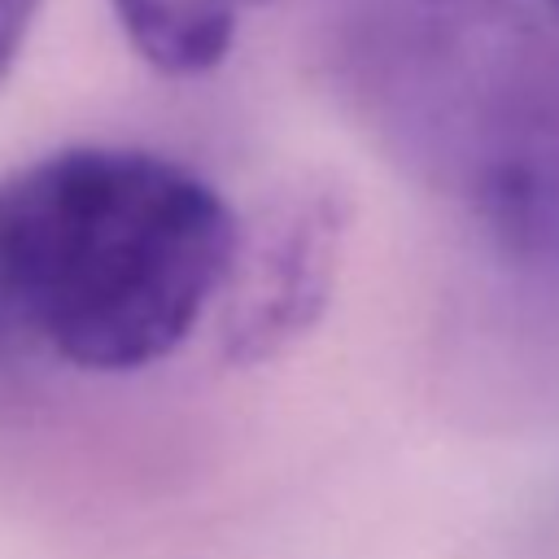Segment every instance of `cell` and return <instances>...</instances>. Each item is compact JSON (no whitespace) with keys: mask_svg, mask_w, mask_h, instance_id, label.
Returning a JSON list of instances; mask_svg holds the SVG:
<instances>
[{"mask_svg":"<svg viewBox=\"0 0 559 559\" xmlns=\"http://www.w3.org/2000/svg\"><path fill=\"white\" fill-rule=\"evenodd\" d=\"M345 66L485 266L528 314L559 319V26L454 0H354Z\"/></svg>","mask_w":559,"mask_h":559,"instance_id":"1","label":"cell"},{"mask_svg":"<svg viewBox=\"0 0 559 559\" xmlns=\"http://www.w3.org/2000/svg\"><path fill=\"white\" fill-rule=\"evenodd\" d=\"M240 223L188 166L70 144L0 179V328L79 371L175 354L240 262Z\"/></svg>","mask_w":559,"mask_h":559,"instance_id":"2","label":"cell"},{"mask_svg":"<svg viewBox=\"0 0 559 559\" xmlns=\"http://www.w3.org/2000/svg\"><path fill=\"white\" fill-rule=\"evenodd\" d=\"M275 0H109L131 52L170 79H197L223 66L240 22Z\"/></svg>","mask_w":559,"mask_h":559,"instance_id":"4","label":"cell"},{"mask_svg":"<svg viewBox=\"0 0 559 559\" xmlns=\"http://www.w3.org/2000/svg\"><path fill=\"white\" fill-rule=\"evenodd\" d=\"M0 341H9V336H4V328H0Z\"/></svg>","mask_w":559,"mask_h":559,"instance_id":"6","label":"cell"},{"mask_svg":"<svg viewBox=\"0 0 559 559\" xmlns=\"http://www.w3.org/2000/svg\"><path fill=\"white\" fill-rule=\"evenodd\" d=\"M336 236L341 210L328 197H297L266 223L258 258L262 271L253 275L249 306H240L231 319V341L240 354L249 345L266 354L319 314L332 280Z\"/></svg>","mask_w":559,"mask_h":559,"instance_id":"3","label":"cell"},{"mask_svg":"<svg viewBox=\"0 0 559 559\" xmlns=\"http://www.w3.org/2000/svg\"><path fill=\"white\" fill-rule=\"evenodd\" d=\"M39 4L44 0H0V83L9 79L13 61L22 57L26 48V35L39 17Z\"/></svg>","mask_w":559,"mask_h":559,"instance_id":"5","label":"cell"}]
</instances>
